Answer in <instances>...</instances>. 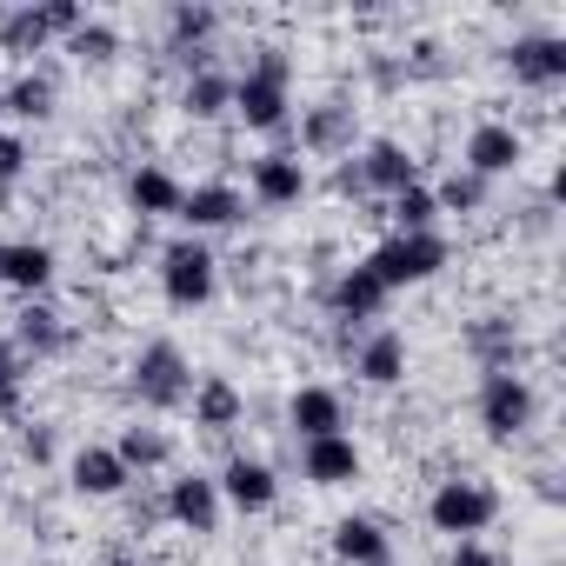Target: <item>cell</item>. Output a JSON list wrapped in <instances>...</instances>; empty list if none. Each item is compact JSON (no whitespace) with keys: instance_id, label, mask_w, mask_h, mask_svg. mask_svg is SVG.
Segmentation results:
<instances>
[{"instance_id":"obj_28","label":"cell","mask_w":566,"mask_h":566,"mask_svg":"<svg viewBox=\"0 0 566 566\" xmlns=\"http://www.w3.org/2000/svg\"><path fill=\"white\" fill-rule=\"evenodd\" d=\"M167 28H174V54H187V61H193V54H200V41L220 28V14H213V8H200V0H180V8L167 14Z\"/></svg>"},{"instance_id":"obj_37","label":"cell","mask_w":566,"mask_h":566,"mask_svg":"<svg viewBox=\"0 0 566 566\" xmlns=\"http://www.w3.org/2000/svg\"><path fill=\"white\" fill-rule=\"evenodd\" d=\"M28 460H54V433H48V427L28 433Z\"/></svg>"},{"instance_id":"obj_30","label":"cell","mask_w":566,"mask_h":566,"mask_svg":"<svg viewBox=\"0 0 566 566\" xmlns=\"http://www.w3.org/2000/svg\"><path fill=\"white\" fill-rule=\"evenodd\" d=\"M8 114H14V120H48V114H54V81H48V74H21V81L8 87Z\"/></svg>"},{"instance_id":"obj_12","label":"cell","mask_w":566,"mask_h":566,"mask_svg":"<svg viewBox=\"0 0 566 566\" xmlns=\"http://www.w3.org/2000/svg\"><path fill=\"white\" fill-rule=\"evenodd\" d=\"M240 213H247V200H240V187H227V180H200V187H187V193H180V220H187L193 233L233 227Z\"/></svg>"},{"instance_id":"obj_3","label":"cell","mask_w":566,"mask_h":566,"mask_svg":"<svg viewBox=\"0 0 566 566\" xmlns=\"http://www.w3.org/2000/svg\"><path fill=\"white\" fill-rule=\"evenodd\" d=\"M134 400L154 407V413H174V407L193 400V367H187V354L174 340H147L134 354Z\"/></svg>"},{"instance_id":"obj_9","label":"cell","mask_w":566,"mask_h":566,"mask_svg":"<svg viewBox=\"0 0 566 566\" xmlns=\"http://www.w3.org/2000/svg\"><path fill=\"white\" fill-rule=\"evenodd\" d=\"M506 67L520 87H559L566 81V41L559 34H520L506 48Z\"/></svg>"},{"instance_id":"obj_19","label":"cell","mask_w":566,"mask_h":566,"mask_svg":"<svg viewBox=\"0 0 566 566\" xmlns=\"http://www.w3.org/2000/svg\"><path fill=\"white\" fill-rule=\"evenodd\" d=\"M301 467H307L314 486H347V480H360V447L347 433H327V440L301 447Z\"/></svg>"},{"instance_id":"obj_31","label":"cell","mask_w":566,"mask_h":566,"mask_svg":"<svg viewBox=\"0 0 566 566\" xmlns=\"http://www.w3.org/2000/svg\"><path fill=\"white\" fill-rule=\"evenodd\" d=\"M433 200H440V213H473V207L486 200V180H480V174H467V167H453V174L433 187Z\"/></svg>"},{"instance_id":"obj_8","label":"cell","mask_w":566,"mask_h":566,"mask_svg":"<svg viewBox=\"0 0 566 566\" xmlns=\"http://www.w3.org/2000/svg\"><path fill=\"white\" fill-rule=\"evenodd\" d=\"M160 513H167L174 526H187V533H213V526H220V486H213L207 473H180V480H167Z\"/></svg>"},{"instance_id":"obj_36","label":"cell","mask_w":566,"mask_h":566,"mask_svg":"<svg viewBox=\"0 0 566 566\" xmlns=\"http://www.w3.org/2000/svg\"><path fill=\"white\" fill-rule=\"evenodd\" d=\"M447 566H506V559H500V553H493V546H480V539H460V546H453V559H447Z\"/></svg>"},{"instance_id":"obj_21","label":"cell","mask_w":566,"mask_h":566,"mask_svg":"<svg viewBox=\"0 0 566 566\" xmlns=\"http://www.w3.org/2000/svg\"><path fill=\"white\" fill-rule=\"evenodd\" d=\"M387 301H394V294L380 287V280H374L367 266H347V273L334 280V287H327V307H334L340 321H374Z\"/></svg>"},{"instance_id":"obj_13","label":"cell","mask_w":566,"mask_h":566,"mask_svg":"<svg viewBox=\"0 0 566 566\" xmlns=\"http://www.w3.org/2000/svg\"><path fill=\"white\" fill-rule=\"evenodd\" d=\"M354 374H360L367 387H400V380H407V334L374 327V334L360 340V354H354Z\"/></svg>"},{"instance_id":"obj_38","label":"cell","mask_w":566,"mask_h":566,"mask_svg":"<svg viewBox=\"0 0 566 566\" xmlns=\"http://www.w3.org/2000/svg\"><path fill=\"white\" fill-rule=\"evenodd\" d=\"M120 566H134V559H120Z\"/></svg>"},{"instance_id":"obj_6","label":"cell","mask_w":566,"mask_h":566,"mask_svg":"<svg viewBox=\"0 0 566 566\" xmlns=\"http://www.w3.org/2000/svg\"><path fill=\"white\" fill-rule=\"evenodd\" d=\"M533 413H539V400H533V387L520 374H486L480 380V427L493 440H520L533 427Z\"/></svg>"},{"instance_id":"obj_27","label":"cell","mask_w":566,"mask_h":566,"mask_svg":"<svg viewBox=\"0 0 566 566\" xmlns=\"http://www.w3.org/2000/svg\"><path fill=\"white\" fill-rule=\"evenodd\" d=\"M54 41V28L41 21V8H8L0 14V54H41Z\"/></svg>"},{"instance_id":"obj_7","label":"cell","mask_w":566,"mask_h":566,"mask_svg":"<svg viewBox=\"0 0 566 566\" xmlns=\"http://www.w3.org/2000/svg\"><path fill=\"white\" fill-rule=\"evenodd\" d=\"M526 160V140L506 127V120H480L473 134H467V174H480L486 187L500 180V174H513Z\"/></svg>"},{"instance_id":"obj_16","label":"cell","mask_w":566,"mask_h":566,"mask_svg":"<svg viewBox=\"0 0 566 566\" xmlns=\"http://www.w3.org/2000/svg\"><path fill=\"white\" fill-rule=\"evenodd\" d=\"M354 127H360V114H354L347 101H321V107H307V120H301V147H307V154H347V147H354Z\"/></svg>"},{"instance_id":"obj_18","label":"cell","mask_w":566,"mask_h":566,"mask_svg":"<svg viewBox=\"0 0 566 566\" xmlns=\"http://www.w3.org/2000/svg\"><path fill=\"white\" fill-rule=\"evenodd\" d=\"M14 340H21V354H34V360H54V354H67V321H61V307H48V301H28L21 314H14Z\"/></svg>"},{"instance_id":"obj_24","label":"cell","mask_w":566,"mask_h":566,"mask_svg":"<svg viewBox=\"0 0 566 566\" xmlns=\"http://www.w3.org/2000/svg\"><path fill=\"white\" fill-rule=\"evenodd\" d=\"M180 180L167 174V167H134V180H127V207L140 213V220H160V213H180Z\"/></svg>"},{"instance_id":"obj_10","label":"cell","mask_w":566,"mask_h":566,"mask_svg":"<svg viewBox=\"0 0 566 566\" xmlns=\"http://www.w3.org/2000/svg\"><path fill=\"white\" fill-rule=\"evenodd\" d=\"M213 486H220V506H240V513H266V506L280 500L273 467H266V460H247V453H240V460H227Z\"/></svg>"},{"instance_id":"obj_35","label":"cell","mask_w":566,"mask_h":566,"mask_svg":"<svg viewBox=\"0 0 566 566\" xmlns=\"http://www.w3.org/2000/svg\"><path fill=\"white\" fill-rule=\"evenodd\" d=\"M21 174H28V140L0 127V187H14Z\"/></svg>"},{"instance_id":"obj_17","label":"cell","mask_w":566,"mask_h":566,"mask_svg":"<svg viewBox=\"0 0 566 566\" xmlns=\"http://www.w3.org/2000/svg\"><path fill=\"white\" fill-rule=\"evenodd\" d=\"M354 174H360V187H380V193H400V187L420 180V167H413V154L400 140H367V154L354 160Z\"/></svg>"},{"instance_id":"obj_20","label":"cell","mask_w":566,"mask_h":566,"mask_svg":"<svg viewBox=\"0 0 566 566\" xmlns=\"http://www.w3.org/2000/svg\"><path fill=\"white\" fill-rule=\"evenodd\" d=\"M287 420H294V433H301V440H327V433H340V427H347V407H340V394H334V387H301V394L287 400Z\"/></svg>"},{"instance_id":"obj_1","label":"cell","mask_w":566,"mask_h":566,"mask_svg":"<svg viewBox=\"0 0 566 566\" xmlns=\"http://www.w3.org/2000/svg\"><path fill=\"white\" fill-rule=\"evenodd\" d=\"M287 81H294V61L280 48H260V61L247 74H233V114L253 134H280L287 127Z\"/></svg>"},{"instance_id":"obj_2","label":"cell","mask_w":566,"mask_h":566,"mask_svg":"<svg viewBox=\"0 0 566 566\" xmlns=\"http://www.w3.org/2000/svg\"><path fill=\"white\" fill-rule=\"evenodd\" d=\"M360 266L380 280L387 294H400V287H420V280H433L447 266V240L440 233H387Z\"/></svg>"},{"instance_id":"obj_4","label":"cell","mask_w":566,"mask_h":566,"mask_svg":"<svg viewBox=\"0 0 566 566\" xmlns=\"http://www.w3.org/2000/svg\"><path fill=\"white\" fill-rule=\"evenodd\" d=\"M427 520L453 539H480L493 520H500V493L486 480H440L433 500H427Z\"/></svg>"},{"instance_id":"obj_22","label":"cell","mask_w":566,"mask_h":566,"mask_svg":"<svg viewBox=\"0 0 566 566\" xmlns=\"http://www.w3.org/2000/svg\"><path fill=\"white\" fill-rule=\"evenodd\" d=\"M193 427H207V433H227V427H240V413H247V400H240V387L233 380H220V374H207V380H193Z\"/></svg>"},{"instance_id":"obj_34","label":"cell","mask_w":566,"mask_h":566,"mask_svg":"<svg viewBox=\"0 0 566 566\" xmlns=\"http://www.w3.org/2000/svg\"><path fill=\"white\" fill-rule=\"evenodd\" d=\"M21 407V354L0 340V413H14Z\"/></svg>"},{"instance_id":"obj_15","label":"cell","mask_w":566,"mask_h":566,"mask_svg":"<svg viewBox=\"0 0 566 566\" xmlns=\"http://www.w3.org/2000/svg\"><path fill=\"white\" fill-rule=\"evenodd\" d=\"M301 193H307V160H301V154H260V160H253V200L294 207Z\"/></svg>"},{"instance_id":"obj_25","label":"cell","mask_w":566,"mask_h":566,"mask_svg":"<svg viewBox=\"0 0 566 566\" xmlns=\"http://www.w3.org/2000/svg\"><path fill=\"white\" fill-rule=\"evenodd\" d=\"M180 107H187L193 120H220V114L233 107V74H220V67H200V74H187V87H180Z\"/></svg>"},{"instance_id":"obj_29","label":"cell","mask_w":566,"mask_h":566,"mask_svg":"<svg viewBox=\"0 0 566 566\" xmlns=\"http://www.w3.org/2000/svg\"><path fill=\"white\" fill-rule=\"evenodd\" d=\"M394 233H433V220H440V200H433V187L427 180H413V187H400L394 193Z\"/></svg>"},{"instance_id":"obj_23","label":"cell","mask_w":566,"mask_h":566,"mask_svg":"<svg viewBox=\"0 0 566 566\" xmlns=\"http://www.w3.org/2000/svg\"><path fill=\"white\" fill-rule=\"evenodd\" d=\"M334 553H340L347 566H387V559H394V539L380 533V520L347 513V520L334 526Z\"/></svg>"},{"instance_id":"obj_5","label":"cell","mask_w":566,"mask_h":566,"mask_svg":"<svg viewBox=\"0 0 566 566\" xmlns=\"http://www.w3.org/2000/svg\"><path fill=\"white\" fill-rule=\"evenodd\" d=\"M220 260L200 247V240H174L167 253H160V294H167V307H207L213 301V273Z\"/></svg>"},{"instance_id":"obj_26","label":"cell","mask_w":566,"mask_h":566,"mask_svg":"<svg viewBox=\"0 0 566 566\" xmlns=\"http://www.w3.org/2000/svg\"><path fill=\"white\" fill-rule=\"evenodd\" d=\"M114 453H120V467H127V473H154V467H167V460H174V440H167L160 427H120Z\"/></svg>"},{"instance_id":"obj_32","label":"cell","mask_w":566,"mask_h":566,"mask_svg":"<svg viewBox=\"0 0 566 566\" xmlns=\"http://www.w3.org/2000/svg\"><path fill=\"white\" fill-rule=\"evenodd\" d=\"M67 54H81V61H94V67H101V61H114V54H120V34H114L107 21H81V28L67 34Z\"/></svg>"},{"instance_id":"obj_33","label":"cell","mask_w":566,"mask_h":566,"mask_svg":"<svg viewBox=\"0 0 566 566\" xmlns=\"http://www.w3.org/2000/svg\"><path fill=\"white\" fill-rule=\"evenodd\" d=\"M41 21L54 28V41H67V34L87 21V8H81V0H41Z\"/></svg>"},{"instance_id":"obj_14","label":"cell","mask_w":566,"mask_h":566,"mask_svg":"<svg viewBox=\"0 0 566 566\" xmlns=\"http://www.w3.org/2000/svg\"><path fill=\"white\" fill-rule=\"evenodd\" d=\"M67 473H74V486L87 493V500H114V493H127V467H120V453L114 447H101V440H87L74 460H67Z\"/></svg>"},{"instance_id":"obj_11","label":"cell","mask_w":566,"mask_h":566,"mask_svg":"<svg viewBox=\"0 0 566 566\" xmlns=\"http://www.w3.org/2000/svg\"><path fill=\"white\" fill-rule=\"evenodd\" d=\"M0 287L41 301V294L54 287V247H41V240H8V247H0Z\"/></svg>"}]
</instances>
